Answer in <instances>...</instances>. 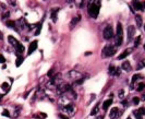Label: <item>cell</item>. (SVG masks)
Segmentation results:
<instances>
[{
	"instance_id": "obj_33",
	"label": "cell",
	"mask_w": 145,
	"mask_h": 119,
	"mask_svg": "<svg viewBox=\"0 0 145 119\" xmlns=\"http://www.w3.org/2000/svg\"><path fill=\"white\" fill-rule=\"evenodd\" d=\"M132 100H133V104H134V105H138V104L140 103V98H139V97H133Z\"/></svg>"
},
{
	"instance_id": "obj_3",
	"label": "cell",
	"mask_w": 145,
	"mask_h": 119,
	"mask_svg": "<svg viewBox=\"0 0 145 119\" xmlns=\"http://www.w3.org/2000/svg\"><path fill=\"white\" fill-rule=\"evenodd\" d=\"M116 52H117L116 46H112V45H106V46L104 47V49H103L102 55H103L104 58H109V57L114 56V55L116 54Z\"/></svg>"
},
{
	"instance_id": "obj_1",
	"label": "cell",
	"mask_w": 145,
	"mask_h": 119,
	"mask_svg": "<svg viewBox=\"0 0 145 119\" xmlns=\"http://www.w3.org/2000/svg\"><path fill=\"white\" fill-rule=\"evenodd\" d=\"M99 9H101V1H92L89 2L87 6V12L88 15L93 19H96L99 13Z\"/></svg>"
},
{
	"instance_id": "obj_42",
	"label": "cell",
	"mask_w": 145,
	"mask_h": 119,
	"mask_svg": "<svg viewBox=\"0 0 145 119\" xmlns=\"http://www.w3.org/2000/svg\"><path fill=\"white\" fill-rule=\"evenodd\" d=\"M144 31H145V25H144Z\"/></svg>"
},
{
	"instance_id": "obj_21",
	"label": "cell",
	"mask_w": 145,
	"mask_h": 119,
	"mask_svg": "<svg viewBox=\"0 0 145 119\" xmlns=\"http://www.w3.org/2000/svg\"><path fill=\"white\" fill-rule=\"evenodd\" d=\"M80 19H81V16H75V18H73V19L71 20V23H70V27L72 29L76 23H79V21H80Z\"/></svg>"
},
{
	"instance_id": "obj_31",
	"label": "cell",
	"mask_w": 145,
	"mask_h": 119,
	"mask_svg": "<svg viewBox=\"0 0 145 119\" xmlns=\"http://www.w3.org/2000/svg\"><path fill=\"white\" fill-rule=\"evenodd\" d=\"M118 96H119L120 98H123V96H124V91H123V90H120L119 93H118Z\"/></svg>"
},
{
	"instance_id": "obj_15",
	"label": "cell",
	"mask_w": 145,
	"mask_h": 119,
	"mask_svg": "<svg viewBox=\"0 0 145 119\" xmlns=\"http://www.w3.org/2000/svg\"><path fill=\"white\" fill-rule=\"evenodd\" d=\"M68 76H69L70 79H75V81H76V80H79L80 74H79V72H75V71H70L69 73H68Z\"/></svg>"
},
{
	"instance_id": "obj_26",
	"label": "cell",
	"mask_w": 145,
	"mask_h": 119,
	"mask_svg": "<svg viewBox=\"0 0 145 119\" xmlns=\"http://www.w3.org/2000/svg\"><path fill=\"white\" fill-rule=\"evenodd\" d=\"M42 26H43V21L38 23V26H37V29H36V32H35V35H39V34H40V31H42Z\"/></svg>"
},
{
	"instance_id": "obj_13",
	"label": "cell",
	"mask_w": 145,
	"mask_h": 119,
	"mask_svg": "<svg viewBox=\"0 0 145 119\" xmlns=\"http://www.w3.org/2000/svg\"><path fill=\"white\" fill-rule=\"evenodd\" d=\"M131 52H132V49H130V48H128V49H125L124 50V52L123 53H122V54H120L119 55V57H118L117 59H118V60H121V59H124L126 56H128V55L131 53Z\"/></svg>"
},
{
	"instance_id": "obj_23",
	"label": "cell",
	"mask_w": 145,
	"mask_h": 119,
	"mask_svg": "<svg viewBox=\"0 0 145 119\" xmlns=\"http://www.w3.org/2000/svg\"><path fill=\"white\" fill-rule=\"evenodd\" d=\"M135 21H137V26L138 27H141L142 26V16L140 14L135 15Z\"/></svg>"
},
{
	"instance_id": "obj_43",
	"label": "cell",
	"mask_w": 145,
	"mask_h": 119,
	"mask_svg": "<svg viewBox=\"0 0 145 119\" xmlns=\"http://www.w3.org/2000/svg\"><path fill=\"white\" fill-rule=\"evenodd\" d=\"M144 49H145V44H144Z\"/></svg>"
},
{
	"instance_id": "obj_34",
	"label": "cell",
	"mask_w": 145,
	"mask_h": 119,
	"mask_svg": "<svg viewBox=\"0 0 145 119\" xmlns=\"http://www.w3.org/2000/svg\"><path fill=\"white\" fill-rule=\"evenodd\" d=\"M0 62H1V63H4V62H6V58H4V57L2 56V55H0Z\"/></svg>"
},
{
	"instance_id": "obj_6",
	"label": "cell",
	"mask_w": 145,
	"mask_h": 119,
	"mask_svg": "<svg viewBox=\"0 0 145 119\" xmlns=\"http://www.w3.org/2000/svg\"><path fill=\"white\" fill-rule=\"evenodd\" d=\"M120 71H121V68H117L114 65H110L109 66V69H108L109 74L110 75H115V76H119L120 75Z\"/></svg>"
},
{
	"instance_id": "obj_19",
	"label": "cell",
	"mask_w": 145,
	"mask_h": 119,
	"mask_svg": "<svg viewBox=\"0 0 145 119\" xmlns=\"http://www.w3.org/2000/svg\"><path fill=\"white\" fill-rule=\"evenodd\" d=\"M6 25H7L8 27H11V29H14V30L17 29V27H16V23H15L14 21H11V20L7 21V22H6Z\"/></svg>"
},
{
	"instance_id": "obj_24",
	"label": "cell",
	"mask_w": 145,
	"mask_h": 119,
	"mask_svg": "<svg viewBox=\"0 0 145 119\" xmlns=\"http://www.w3.org/2000/svg\"><path fill=\"white\" fill-rule=\"evenodd\" d=\"M139 79H142V75H141V74H134V75L132 76V80H131V83H132V85H133Z\"/></svg>"
},
{
	"instance_id": "obj_35",
	"label": "cell",
	"mask_w": 145,
	"mask_h": 119,
	"mask_svg": "<svg viewBox=\"0 0 145 119\" xmlns=\"http://www.w3.org/2000/svg\"><path fill=\"white\" fill-rule=\"evenodd\" d=\"M9 16H10V12H4V14L2 15V18H3V19H6V18H9Z\"/></svg>"
},
{
	"instance_id": "obj_5",
	"label": "cell",
	"mask_w": 145,
	"mask_h": 119,
	"mask_svg": "<svg viewBox=\"0 0 145 119\" xmlns=\"http://www.w3.org/2000/svg\"><path fill=\"white\" fill-rule=\"evenodd\" d=\"M62 112L66 113L69 117H70V116H73L74 114H75V107H74V105H72V104L67 105V106L62 107Z\"/></svg>"
},
{
	"instance_id": "obj_27",
	"label": "cell",
	"mask_w": 145,
	"mask_h": 119,
	"mask_svg": "<svg viewBox=\"0 0 145 119\" xmlns=\"http://www.w3.org/2000/svg\"><path fill=\"white\" fill-rule=\"evenodd\" d=\"M1 89H2L3 91H6V92H8V90L10 89V85H9L7 82H3V83L1 84Z\"/></svg>"
},
{
	"instance_id": "obj_32",
	"label": "cell",
	"mask_w": 145,
	"mask_h": 119,
	"mask_svg": "<svg viewBox=\"0 0 145 119\" xmlns=\"http://www.w3.org/2000/svg\"><path fill=\"white\" fill-rule=\"evenodd\" d=\"M2 115L6 116V117H9V116H10V113H9L8 109H4V110L2 112Z\"/></svg>"
},
{
	"instance_id": "obj_16",
	"label": "cell",
	"mask_w": 145,
	"mask_h": 119,
	"mask_svg": "<svg viewBox=\"0 0 145 119\" xmlns=\"http://www.w3.org/2000/svg\"><path fill=\"white\" fill-rule=\"evenodd\" d=\"M15 23H16V27L20 26L21 29H24V27L26 26V21H25L24 18H21V19L17 21V22H15Z\"/></svg>"
},
{
	"instance_id": "obj_18",
	"label": "cell",
	"mask_w": 145,
	"mask_h": 119,
	"mask_svg": "<svg viewBox=\"0 0 145 119\" xmlns=\"http://www.w3.org/2000/svg\"><path fill=\"white\" fill-rule=\"evenodd\" d=\"M121 69L124 70V71H130L131 70V65L129 61H124L123 63L121 65Z\"/></svg>"
},
{
	"instance_id": "obj_7",
	"label": "cell",
	"mask_w": 145,
	"mask_h": 119,
	"mask_svg": "<svg viewBox=\"0 0 145 119\" xmlns=\"http://www.w3.org/2000/svg\"><path fill=\"white\" fill-rule=\"evenodd\" d=\"M121 114H122V112L119 110V108L114 107L109 113V117H110V119H118Z\"/></svg>"
},
{
	"instance_id": "obj_10",
	"label": "cell",
	"mask_w": 145,
	"mask_h": 119,
	"mask_svg": "<svg viewBox=\"0 0 145 119\" xmlns=\"http://www.w3.org/2000/svg\"><path fill=\"white\" fill-rule=\"evenodd\" d=\"M135 34V27L133 25H129L128 26V40H132V38L134 37Z\"/></svg>"
},
{
	"instance_id": "obj_40",
	"label": "cell",
	"mask_w": 145,
	"mask_h": 119,
	"mask_svg": "<svg viewBox=\"0 0 145 119\" xmlns=\"http://www.w3.org/2000/svg\"><path fill=\"white\" fill-rule=\"evenodd\" d=\"M1 98H2V95H1V94H0V100H1Z\"/></svg>"
},
{
	"instance_id": "obj_9",
	"label": "cell",
	"mask_w": 145,
	"mask_h": 119,
	"mask_svg": "<svg viewBox=\"0 0 145 119\" xmlns=\"http://www.w3.org/2000/svg\"><path fill=\"white\" fill-rule=\"evenodd\" d=\"M37 45H38V42L37 40H34V42H32L29 46V50H28V56L32 55L36 49H37Z\"/></svg>"
},
{
	"instance_id": "obj_29",
	"label": "cell",
	"mask_w": 145,
	"mask_h": 119,
	"mask_svg": "<svg viewBox=\"0 0 145 119\" xmlns=\"http://www.w3.org/2000/svg\"><path fill=\"white\" fill-rule=\"evenodd\" d=\"M140 42H141V36H138V37L135 38V40H134V47H138Z\"/></svg>"
},
{
	"instance_id": "obj_25",
	"label": "cell",
	"mask_w": 145,
	"mask_h": 119,
	"mask_svg": "<svg viewBox=\"0 0 145 119\" xmlns=\"http://www.w3.org/2000/svg\"><path fill=\"white\" fill-rule=\"evenodd\" d=\"M143 68H145V59H143V60H141V61L138 63L137 69L138 70H141V69H143Z\"/></svg>"
},
{
	"instance_id": "obj_4",
	"label": "cell",
	"mask_w": 145,
	"mask_h": 119,
	"mask_svg": "<svg viewBox=\"0 0 145 119\" xmlns=\"http://www.w3.org/2000/svg\"><path fill=\"white\" fill-rule=\"evenodd\" d=\"M114 30H112V26L111 25H107L105 29H104V32H103V36L105 39H111L114 37Z\"/></svg>"
},
{
	"instance_id": "obj_11",
	"label": "cell",
	"mask_w": 145,
	"mask_h": 119,
	"mask_svg": "<svg viewBox=\"0 0 145 119\" xmlns=\"http://www.w3.org/2000/svg\"><path fill=\"white\" fill-rule=\"evenodd\" d=\"M132 7L138 11H142L143 10V3L140 2V1H132Z\"/></svg>"
},
{
	"instance_id": "obj_2",
	"label": "cell",
	"mask_w": 145,
	"mask_h": 119,
	"mask_svg": "<svg viewBox=\"0 0 145 119\" xmlns=\"http://www.w3.org/2000/svg\"><path fill=\"white\" fill-rule=\"evenodd\" d=\"M123 30H122V24L120 22L117 23V31H116V46H121L123 42Z\"/></svg>"
},
{
	"instance_id": "obj_39",
	"label": "cell",
	"mask_w": 145,
	"mask_h": 119,
	"mask_svg": "<svg viewBox=\"0 0 145 119\" xmlns=\"http://www.w3.org/2000/svg\"><path fill=\"white\" fill-rule=\"evenodd\" d=\"M97 119H103V117H102V116H99V117H98Z\"/></svg>"
},
{
	"instance_id": "obj_38",
	"label": "cell",
	"mask_w": 145,
	"mask_h": 119,
	"mask_svg": "<svg viewBox=\"0 0 145 119\" xmlns=\"http://www.w3.org/2000/svg\"><path fill=\"white\" fill-rule=\"evenodd\" d=\"M143 8H144V9H145V1H144V2H143Z\"/></svg>"
},
{
	"instance_id": "obj_22",
	"label": "cell",
	"mask_w": 145,
	"mask_h": 119,
	"mask_svg": "<svg viewBox=\"0 0 145 119\" xmlns=\"http://www.w3.org/2000/svg\"><path fill=\"white\" fill-rule=\"evenodd\" d=\"M23 61H24V57L23 56H17L16 57V61H15V66L16 67H20Z\"/></svg>"
},
{
	"instance_id": "obj_14",
	"label": "cell",
	"mask_w": 145,
	"mask_h": 119,
	"mask_svg": "<svg viewBox=\"0 0 145 119\" xmlns=\"http://www.w3.org/2000/svg\"><path fill=\"white\" fill-rule=\"evenodd\" d=\"M112 102L114 100L112 99H107V100H104V103H103V109H104V112H106L108 108H109V106L112 104Z\"/></svg>"
},
{
	"instance_id": "obj_30",
	"label": "cell",
	"mask_w": 145,
	"mask_h": 119,
	"mask_svg": "<svg viewBox=\"0 0 145 119\" xmlns=\"http://www.w3.org/2000/svg\"><path fill=\"white\" fill-rule=\"evenodd\" d=\"M144 88H145V83H140V84H139V86L137 88V90H138L139 92H140V91H142Z\"/></svg>"
},
{
	"instance_id": "obj_20",
	"label": "cell",
	"mask_w": 145,
	"mask_h": 119,
	"mask_svg": "<svg viewBox=\"0 0 145 119\" xmlns=\"http://www.w3.org/2000/svg\"><path fill=\"white\" fill-rule=\"evenodd\" d=\"M8 40H9V43H10L11 45H13V46H16V44L17 43H19V42H17V40L14 38V37H13V36H11V35H9L8 36Z\"/></svg>"
},
{
	"instance_id": "obj_37",
	"label": "cell",
	"mask_w": 145,
	"mask_h": 119,
	"mask_svg": "<svg viewBox=\"0 0 145 119\" xmlns=\"http://www.w3.org/2000/svg\"><path fill=\"white\" fill-rule=\"evenodd\" d=\"M9 2H10V3H11V6H13V7H14V6H15V2H14V1H9Z\"/></svg>"
},
{
	"instance_id": "obj_28",
	"label": "cell",
	"mask_w": 145,
	"mask_h": 119,
	"mask_svg": "<svg viewBox=\"0 0 145 119\" xmlns=\"http://www.w3.org/2000/svg\"><path fill=\"white\" fill-rule=\"evenodd\" d=\"M98 112V104L95 105V107L92 109V112H90V116H94V115H96Z\"/></svg>"
},
{
	"instance_id": "obj_17",
	"label": "cell",
	"mask_w": 145,
	"mask_h": 119,
	"mask_svg": "<svg viewBox=\"0 0 145 119\" xmlns=\"http://www.w3.org/2000/svg\"><path fill=\"white\" fill-rule=\"evenodd\" d=\"M15 52H16V54H19V55L24 52V46H23V45H22L20 42L16 44V46H15Z\"/></svg>"
},
{
	"instance_id": "obj_8",
	"label": "cell",
	"mask_w": 145,
	"mask_h": 119,
	"mask_svg": "<svg viewBox=\"0 0 145 119\" xmlns=\"http://www.w3.org/2000/svg\"><path fill=\"white\" fill-rule=\"evenodd\" d=\"M133 115L137 119H143V116H145V108H140L133 112Z\"/></svg>"
},
{
	"instance_id": "obj_41",
	"label": "cell",
	"mask_w": 145,
	"mask_h": 119,
	"mask_svg": "<svg viewBox=\"0 0 145 119\" xmlns=\"http://www.w3.org/2000/svg\"><path fill=\"white\" fill-rule=\"evenodd\" d=\"M126 119H131V118H130V117H128V118H126Z\"/></svg>"
},
{
	"instance_id": "obj_36",
	"label": "cell",
	"mask_w": 145,
	"mask_h": 119,
	"mask_svg": "<svg viewBox=\"0 0 145 119\" xmlns=\"http://www.w3.org/2000/svg\"><path fill=\"white\" fill-rule=\"evenodd\" d=\"M59 118H60V119H69V117H67V116H63L62 114H60V115H59Z\"/></svg>"
},
{
	"instance_id": "obj_12",
	"label": "cell",
	"mask_w": 145,
	"mask_h": 119,
	"mask_svg": "<svg viewBox=\"0 0 145 119\" xmlns=\"http://www.w3.org/2000/svg\"><path fill=\"white\" fill-rule=\"evenodd\" d=\"M50 15H51V20L53 22H57V14H58V12H59V8H53L51 9V11H50Z\"/></svg>"
}]
</instances>
